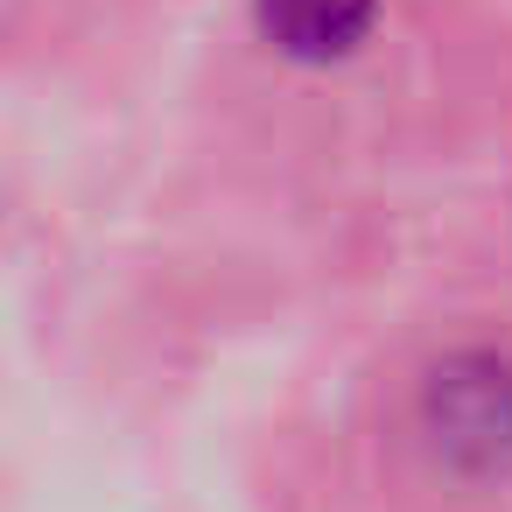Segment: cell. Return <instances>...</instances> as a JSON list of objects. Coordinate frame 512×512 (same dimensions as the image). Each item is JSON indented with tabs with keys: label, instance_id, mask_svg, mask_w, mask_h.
I'll use <instances>...</instances> for the list:
<instances>
[{
	"label": "cell",
	"instance_id": "2",
	"mask_svg": "<svg viewBox=\"0 0 512 512\" xmlns=\"http://www.w3.org/2000/svg\"><path fill=\"white\" fill-rule=\"evenodd\" d=\"M260 29L274 36V50L330 64L372 29V0H260Z\"/></svg>",
	"mask_w": 512,
	"mask_h": 512
},
{
	"label": "cell",
	"instance_id": "1",
	"mask_svg": "<svg viewBox=\"0 0 512 512\" xmlns=\"http://www.w3.org/2000/svg\"><path fill=\"white\" fill-rule=\"evenodd\" d=\"M428 428L435 449L463 470L512 463V365L498 358H449L428 372Z\"/></svg>",
	"mask_w": 512,
	"mask_h": 512
}]
</instances>
